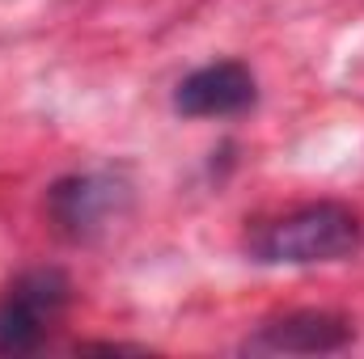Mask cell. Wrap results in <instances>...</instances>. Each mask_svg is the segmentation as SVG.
Wrapping results in <instances>:
<instances>
[{
	"label": "cell",
	"mask_w": 364,
	"mask_h": 359,
	"mask_svg": "<svg viewBox=\"0 0 364 359\" xmlns=\"http://www.w3.org/2000/svg\"><path fill=\"white\" fill-rule=\"evenodd\" d=\"M364 245V220L348 203H301L267 220H255L242 250L259 267H314L356 258Z\"/></svg>",
	"instance_id": "1"
},
{
	"label": "cell",
	"mask_w": 364,
	"mask_h": 359,
	"mask_svg": "<svg viewBox=\"0 0 364 359\" xmlns=\"http://www.w3.org/2000/svg\"><path fill=\"white\" fill-rule=\"evenodd\" d=\"M73 304V279L60 267L21 270L0 292V355L38 351Z\"/></svg>",
	"instance_id": "2"
},
{
	"label": "cell",
	"mask_w": 364,
	"mask_h": 359,
	"mask_svg": "<svg viewBox=\"0 0 364 359\" xmlns=\"http://www.w3.org/2000/svg\"><path fill=\"white\" fill-rule=\"evenodd\" d=\"M132 207V186L110 174V170H85V174H64L47 186L43 211L51 220V228L64 241H97L102 233H110Z\"/></svg>",
	"instance_id": "3"
},
{
	"label": "cell",
	"mask_w": 364,
	"mask_h": 359,
	"mask_svg": "<svg viewBox=\"0 0 364 359\" xmlns=\"http://www.w3.org/2000/svg\"><path fill=\"white\" fill-rule=\"evenodd\" d=\"M356 343V326L331 309H292L267 317L246 343L242 355H331Z\"/></svg>",
	"instance_id": "4"
},
{
	"label": "cell",
	"mask_w": 364,
	"mask_h": 359,
	"mask_svg": "<svg viewBox=\"0 0 364 359\" xmlns=\"http://www.w3.org/2000/svg\"><path fill=\"white\" fill-rule=\"evenodd\" d=\"M259 101V81L242 60H216L186 72L174 85V110L182 118H233Z\"/></svg>",
	"instance_id": "5"
}]
</instances>
